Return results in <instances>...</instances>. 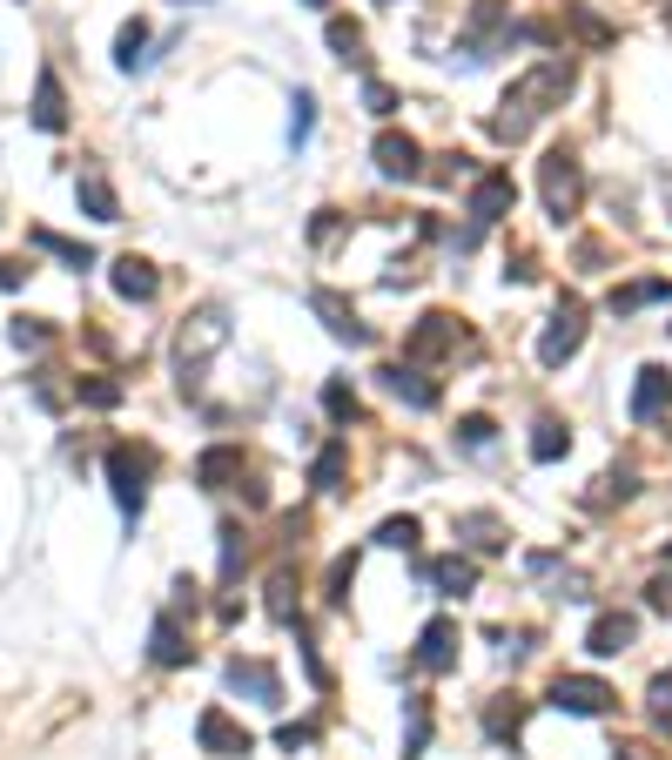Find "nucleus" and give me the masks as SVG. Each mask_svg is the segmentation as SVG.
<instances>
[{
	"label": "nucleus",
	"instance_id": "423d86ee",
	"mask_svg": "<svg viewBox=\"0 0 672 760\" xmlns=\"http://www.w3.org/2000/svg\"><path fill=\"white\" fill-rule=\"evenodd\" d=\"M511 203H518V182H511V169H485L478 182H471V222H478V229L504 222Z\"/></svg>",
	"mask_w": 672,
	"mask_h": 760
},
{
	"label": "nucleus",
	"instance_id": "9b49d317",
	"mask_svg": "<svg viewBox=\"0 0 672 760\" xmlns=\"http://www.w3.org/2000/svg\"><path fill=\"white\" fill-rule=\"evenodd\" d=\"M457 316H444V310H430L424 316V324L404 337V357H411V364H424V357H444V350H457Z\"/></svg>",
	"mask_w": 672,
	"mask_h": 760
},
{
	"label": "nucleus",
	"instance_id": "dca6fc26",
	"mask_svg": "<svg viewBox=\"0 0 672 760\" xmlns=\"http://www.w3.org/2000/svg\"><path fill=\"white\" fill-rule=\"evenodd\" d=\"M309 310L323 316V330H330V337H343V343H370V324H364V316L350 310L337 290H316V297H309Z\"/></svg>",
	"mask_w": 672,
	"mask_h": 760
},
{
	"label": "nucleus",
	"instance_id": "a19ab883",
	"mask_svg": "<svg viewBox=\"0 0 672 760\" xmlns=\"http://www.w3.org/2000/svg\"><path fill=\"white\" fill-rule=\"evenodd\" d=\"M491 431H498L491 418H464V424H457V437H464L471 451H485V445H491Z\"/></svg>",
	"mask_w": 672,
	"mask_h": 760
},
{
	"label": "nucleus",
	"instance_id": "7c9ffc66",
	"mask_svg": "<svg viewBox=\"0 0 672 760\" xmlns=\"http://www.w3.org/2000/svg\"><path fill=\"white\" fill-rule=\"evenodd\" d=\"M74 397L95 405V411H114V405H122V384H114V377H82V384H74Z\"/></svg>",
	"mask_w": 672,
	"mask_h": 760
},
{
	"label": "nucleus",
	"instance_id": "37998d69",
	"mask_svg": "<svg viewBox=\"0 0 672 760\" xmlns=\"http://www.w3.org/2000/svg\"><path fill=\"white\" fill-rule=\"evenodd\" d=\"M316 740V727H309V720H296V727H283V734H276V747H283V753H296V747H309Z\"/></svg>",
	"mask_w": 672,
	"mask_h": 760
},
{
	"label": "nucleus",
	"instance_id": "1a4fd4ad",
	"mask_svg": "<svg viewBox=\"0 0 672 760\" xmlns=\"http://www.w3.org/2000/svg\"><path fill=\"white\" fill-rule=\"evenodd\" d=\"M504 34H511V8H504V0H478V8H471V34H464V55H471V61H491Z\"/></svg>",
	"mask_w": 672,
	"mask_h": 760
},
{
	"label": "nucleus",
	"instance_id": "a878e982",
	"mask_svg": "<svg viewBox=\"0 0 672 760\" xmlns=\"http://www.w3.org/2000/svg\"><path fill=\"white\" fill-rule=\"evenodd\" d=\"M27 243H34V250H48V256H61L68 269H95V250H88V243H74V236H54V229H34V236H27Z\"/></svg>",
	"mask_w": 672,
	"mask_h": 760
},
{
	"label": "nucleus",
	"instance_id": "393cba45",
	"mask_svg": "<svg viewBox=\"0 0 672 760\" xmlns=\"http://www.w3.org/2000/svg\"><path fill=\"white\" fill-rule=\"evenodd\" d=\"M74 195H82V209H88L95 222H122V203H114V189H108L95 169H88L82 182H74Z\"/></svg>",
	"mask_w": 672,
	"mask_h": 760
},
{
	"label": "nucleus",
	"instance_id": "39448f33",
	"mask_svg": "<svg viewBox=\"0 0 672 760\" xmlns=\"http://www.w3.org/2000/svg\"><path fill=\"white\" fill-rule=\"evenodd\" d=\"M229 343V316L222 310H203V316H195V324H182V337H175V357H182V390H195V364H203V357L209 350H222Z\"/></svg>",
	"mask_w": 672,
	"mask_h": 760
},
{
	"label": "nucleus",
	"instance_id": "f03ea898",
	"mask_svg": "<svg viewBox=\"0 0 672 760\" xmlns=\"http://www.w3.org/2000/svg\"><path fill=\"white\" fill-rule=\"evenodd\" d=\"M538 195H545V216H551V222L578 216V203H585V169H578V155H572V148H551V155H545Z\"/></svg>",
	"mask_w": 672,
	"mask_h": 760
},
{
	"label": "nucleus",
	"instance_id": "20e7f679",
	"mask_svg": "<svg viewBox=\"0 0 672 760\" xmlns=\"http://www.w3.org/2000/svg\"><path fill=\"white\" fill-rule=\"evenodd\" d=\"M108 485H114V505H122V518H142V498H148V451L114 445V451H108Z\"/></svg>",
	"mask_w": 672,
	"mask_h": 760
},
{
	"label": "nucleus",
	"instance_id": "9d476101",
	"mask_svg": "<svg viewBox=\"0 0 672 760\" xmlns=\"http://www.w3.org/2000/svg\"><path fill=\"white\" fill-rule=\"evenodd\" d=\"M370 155H377V176H390V182H411V176H424V148H417L404 129H383Z\"/></svg>",
	"mask_w": 672,
	"mask_h": 760
},
{
	"label": "nucleus",
	"instance_id": "2f4dec72",
	"mask_svg": "<svg viewBox=\"0 0 672 760\" xmlns=\"http://www.w3.org/2000/svg\"><path fill=\"white\" fill-rule=\"evenodd\" d=\"M646 713H652V727H659V734H672V673H659V679H652Z\"/></svg>",
	"mask_w": 672,
	"mask_h": 760
},
{
	"label": "nucleus",
	"instance_id": "7ed1b4c3",
	"mask_svg": "<svg viewBox=\"0 0 672 760\" xmlns=\"http://www.w3.org/2000/svg\"><path fill=\"white\" fill-rule=\"evenodd\" d=\"M578 343H585V303L565 297L559 316H551V330L538 337V364H545V371H565L572 357H578Z\"/></svg>",
	"mask_w": 672,
	"mask_h": 760
},
{
	"label": "nucleus",
	"instance_id": "5701e85b",
	"mask_svg": "<svg viewBox=\"0 0 672 760\" xmlns=\"http://www.w3.org/2000/svg\"><path fill=\"white\" fill-rule=\"evenodd\" d=\"M114 290H122L129 303H148L155 290H162V276H155L142 256H122V263H114Z\"/></svg>",
	"mask_w": 672,
	"mask_h": 760
},
{
	"label": "nucleus",
	"instance_id": "c85d7f7f",
	"mask_svg": "<svg viewBox=\"0 0 672 760\" xmlns=\"http://www.w3.org/2000/svg\"><path fill=\"white\" fill-rule=\"evenodd\" d=\"M142 48H148V27H142V21H129L122 34H114V61H122L129 74H135V68H148V55H142Z\"/></svg>",
	"mask_w": 672,
	"mask_h": 760
},
{
	"label": "nucleus",
	"instance_id": "de8ad7c7",
	"mask_svg": "<svg viewBox=\"0 0 672 760\" xmlns=\"http://www.w3.org/2000/svg\"><path fill=\"white\" fill-rule=\"evenodd\" d=\"M612 760H652V753H646V747H619Z\"/></svg>",
	"mask_w": 672,
	"mask_h": 760
},
{
	"label": "nucleus",
	"instance_id": "2eb2a0df",
	"mask_svg": "<svg viewBox=\"0 0 672 760\" xmlns=\"http://www.w3.org/2000/svg\"><path fill=\"white\" fill-rule=\"evenodd\" d=\"M665 411H672V371L646 364L639 384H632V424H652V418H665Z\"/></svg>",
	"mask_w": 672,
	"mask_h": 760
},
{
	"label": "nucleus",
	"instance_id": "3c124183",
	"mask_svg": "<svg viewBox=\"0 0 672 760\" xmlns=\"http://www.w3.org/2000/svg\"><path fill=\"white\" fill-rule=\"evenodd\" d=\"M665 203H672V182H665Z\"/></svg>",
	"mask_w": 672,
	"mask_h": 760
},
{
	"label": "nucleus",
	"instance_id": "ddd939ff",
	"mask_svg": "<svg viewBox=\"0 0 672 760\" xmlns=\"http://www.w3.org/2000/svg\"><path fill=\"white\" fill-rule=\"evenodd\" d=\"M383 390L398 397V405H411V411H438V397H444L438 384H430V377L411 364V357H404V364H390V371H383Z\"/></svg>",
	"mask_w": 672,
	"mask_h": 760
},
{
	"label": "nucleus",
	"instance_id": "6e6552de",
	"mask_svg": "<svg viewBox=\"0 0 672 760\" xmlns=\"http://www.w3.org/2000/svg\"><path fill=\"white\" fill-rule=\"evenodd\" d=\"M195 740H203V753H216V760H243V753L256 747V740H249V727H235L222 707L195 713Z\"/></svg>",
	"mask_w": 672,
	"mask_h": 760
},
{
	"label": "nucleus",
	"instance_id": "09e8293b",
	"mask_svg": "<svg viewBox=\"0 0 672 760\" xmlns=\"http://www.w3.org/2000/svg\"><path fill=\"white\" fill-rule=\"evenodd\" d=\"M309 8H330V0H309Z\"/></svg>",
	"mask_w": 672,
	"mask_h": 760
},
{
	"label": "nucleus",
	"instance_id": "f8f14e48",
	"mask_svg": "<svg viewBox=\"0 0 672 760\" xmlns=\"http://www.w3.org/2000/svg\"><path fill=\"white\" fill-rule=\"evenodd\" d=\"M229 687L249 693L256 707H283V679H276L269 660H229Z\"/></svg>",
	"mask_w": 672,
	"mask_h": 760
},
{
	"label": "nucleus",
	"instance_id": "58836bf2",
	"mask_svg": "<svg viewBox=\"0 0 672 760\" xmlns=\"http://www.w3.org/2000/svg\"><path fill=\"white\" fill-rule=\"evenodd\" d=\"M364 108L370 114H398V88H390V82H364Z\"/></svg>",
	"mask_w": 672,
	"mask_h": 760
},
{
	"label": "nucleus",
	"instance_id": "72a5a7b5",
	"mask_svg": "<svg viewBox=\"0 0 672 760\" xmlns=\"http://www.w3.org/2000/svg\"><path fill=\"white\" fill-rule=\"evenodd\" d=\"M377 545L411 552V545H417V518H411V511H404V518H383V526H377Z\"/></svg>",
	"mask_w": 672,
	"mask_h": 760
},
{
	"label": "nucleus",
	"instance_id": "8fccbe9b",
	"mask_svg": "<svg viewBox=\"0 0 672 760\" xmlns=\"http://www.w3.org/2000/svg\"><path fill=\"white\" fill-rule=\"evenodd\" d=\"M175 8H195V0H175Z\"/></svg>",
	"mask_w": 672,
	"mask_h": 760
},
{
	"label": "nucleus",
	"instance_id": "473e14b6",
	"mask_svg": "<svg viewBox=\"0 0 672 760\" xmlns=\"http://www.w3.org/2000/svg\"><path fill=\"white\" fill-rule=\"evenodd\" d=\"M485 727H491V740H504V734H518V727H525V707H518V700H511V693H504V700H498V707L485 713Z\"/></svg>",
	"mask_w": 672,
	"mask_h": 760
},
{
	"label": "nucleus",
	"instance_id": "c756f323",
	"mask_svg": "<svg viewBox=\"0 0 672 760\" xmlns=\"http://www.w3.org/2000/svg\"><path fill=\"white\" fill-rule=\"evenodd\" d=\"M330 48H337V61H364V27L357 21H330Z\"/></svg>",
	"mask_w": 672,
	"mask_h": 760
},
{
	"label": "nucleus",
	"instance_id": "e433bc0d",
	"mask_svg": "<svg viewBox=\"0 0 672 760\" xmlns=\"http://www.w3.org/2000/svg\"><path fill=\"white\" fill-rule=\"evenodd\" d=\"M269 619H283V626L296 619V599H290V572H276V579H269Z\"/></svg>",
	"mask_w": 672,
	"mask_h": 760
},
{
	"label": "nucleus",
	"instance_id": "c03bdc74",
	"mask_svg": "<svg viewBox=\"0 0 672 760\" xmlns=\"http://www.w3.org/2000/svg\"><path fill=\"white\" fill-rule=\"evenodd\" d=\"M457 176H471V155H444V162L430 169V182H457Z\"/></svg>",
	"mask_w": 672,
	"mask_h": 760
},
{
	"label": "nucleus",
	"instance_id": "0eeeda50",
	"mask_svg": "<svg viewBox=\"0 0 672 760\" xmlns=\"http://www.w3.org/2000/svg\"><path fill=\"white\" fill-rule=\"evenodd\" d=\"M612 700L619 693L606 687V679H591V673H565L559 687H551V707H559V713H585V720L591 713H612Z\"/></svg>",
	"mask_w": 672,
	"mask_h": 760
},
{
	"label": "nucleus",
	"instance_id": "4468645a",
	"mask_svg": "<svg viewBox=\"0 0 672 760\" xmlns=\"http://www.w3.org/2000/svg\"><path fill=\"white\" fill-rule=\"evenodd\" d=\"M457 647H464V639H457V619H430V626L417 632V666H424V673H451V666H457Z\"/></svg>",
	"mask_w": 672,
	"mask_h": 760
},
{
	"label": "nucleus",
	"instance_id": "cd10ccee",
	"mask_svg": "<svg viewBox=\"0 0 672 760\" xmlns=\"http://www.w3.org/2000/svg\"><path fill=\"white\" fill-rule=\"evenodd\" d=\"M565 451H572V431H565V424H551V418H545V424L532 431V458H538V465H559Z\"/></svg>",
	"mask_w": 672,
	"mask_h": 760
},
{
	"label": "nucleus",
	"instance_id": "bb28decb",
	"mask_svg": "<svg viewBox=\"0 0 672 760\" xmlns=\"http://www.w3.org/2000/svg\"><path fill=\"white\" fill-rule=\"evenodd\" d=\"M343 465H350V445H343V437H330V445L316 451V465H309V485H316V492H337Z\"/></svg>",
	"mask_w": 672,
	"mask_h": 760
},
{
	"label": "nucleus",
	"instance_id": "6ab92c4d",
	"mask_svg": "<svg viewBox=\"0 0 672 760\" xmlns=\"http://www.w3.org/2000/svg\"><path fill=\"white\" fill-rule=\"evenodd\" d=\"M243 478V445H209L203 458H195V485L203 492H222V485H235Z\"/></svg>",
	"mask_w": 672,
	"mask_h": 760
},
{
	"label": "nucleus",
	"instance_id": "49530a36",
	"mask_svg": "<svg viewBox=\"0 0 672 760\" xmlns=\"http://www.w3.org/2000/svg\"><path fill=\"white\" fill-rule=\"evenodd\" d=\"M21 284H27V269L21 263H0V290H21Z\"/></svg>",
	"mask_w": 672,
	"mask_h": 760
},
{
	"label": "nucleus",
	"instance_id": "4be33fe9",
	"mask_svg": "<svg viewBox=\"0 0 672 760\" xmlns=\"http://www.w3.org/2000/svg\"><path fill=\"white\" fill-rule=\"evenodd\" d=\"M665 297H672V276H646V284H625V290H612L606 303H612V316H632V310L665 303Z\"/></svg>",
	"mask_w": 672,
	"mask_h": 760
},
{
	"label": "nucleus",
	"instance_id": "b1692460",
	"mask_svg": "<svg viewBox=\"0 0 672 760\" xmlns=\"http://www.w3.org/2000/svg\"><path fill=\"white\" fill-rule=\"evenodd\" d=\"M148 653H155V666H188V639H182V626L175 619H155V632H148Z\"/></svg>",
	"mask_w": 672,
	"mask_h": 760
},
{
	"label": "nucleus",
	"instance_id": "79ce46f5",
	"mask_svg": "<svg viewBox=\"0 0 672 760\" xmlns=\"http://www.w3.org/2000/svg\"><path fill=\"white\" fill-rule=\"evenodd\" d=\"M8 337H14L21 350H41V343H48V330H41V324H34V316H21V324H14Z\"/></svg>",
	"mask_w": 672,
	"mask_h": 760
},
{
	"label": "nucleus",
	"instance_id": "ea45409f",
	"mask_svg": "<svg viewBox=\"0 0 672 760\" xmlns=\"http://www.w3.org/2000/svg\"><path fill=\"white\" fill-rule=\"evenodd\" d=\"M309 129H316V101H309V95H296V114H290V142L303 148V142H309Z\"/></svg>",
	"mask_w": 672,
	"mask_h": 760
},
{
	"label": "nucleus",
	"instance_id": "c9c22d12",
	"mask_svg": "<svg viewBox=\"0 0 672 760\" xmlns=\"http://www.w3.org/2000/svg\"><path fill=\"white\" fill-rule=\"evenodd\" d=\"M323 411H330L337 424H350V418H357V390H350L343 377H337V384H323Z\"/></svg>",
	"mask_w": 672,
	"mask_h": 760
},
{
	"label": "nucleus",
	"instance_id": "4c0bfd02",
	"mask_svg": "<svg viewBox=\"0 0 672 760\" xmlns=\"http://www.w3.org/2000/svg\"><path fill=\"white\" fill-rule=\"evenodd\" d=\"M350 579H357V552H343L337 566H330V606H343V599H350Z\"/></svg>",
	"mask_w": 672,
	"mask_h": 760
},
{
	"label": "nucleus",
	"instance_id": "f704fd0d",
	"mask_svg": "<svg viewBox=\"0 0 672 760\" xmlns=\"http://www.w3.org/2000/svg\"><path fill=\"white\" fill-rule=\"evenodd\" d=\"M243 558H249V532L243 526H222V579L243 572Z\"/></svg>",
	"mask_w": 672,
	"mask_h": 760
},
{
	"label": "nucleus",
	"instance_id": "f257e3e1",
	"mask_svg": "<svg viewBox=\"0 0 672 760\" xmlns=\"http://www.w3.org/2000/svg\"><path fill=\"white\" fill-rule=\"evenodd\" d=\"M565 95H572V61H565V55L525 68L518 82H511V95L498 101V114H491V135H498V142H525L551 108H565Z\"/></svg>",
	"mask_w": 672,
	"mask_h": 760
},
{
	"label": "nucleus",
	"instance_id": "f3484780",
	"mask_svg": "<svg viewBox=\"0 0 672 760\" xmlns=\"http://www.w3.org/2000/svg\"><path fill=\"white\" fill-rule=\"evenodd\" d=\"M632 639H639V619H632V613H599L591 632H585V647L599 660H619V653H632Z\"/></svg>",
	"mask_w": 672,
	"mask_h": 760
},
{
	"label": "nucleus",
	"instance_id": "603ef678",
	"mask_svg": "<svg viewBox=\"0 0 672 760\" xmlns=\"http://www.w3.org/2000/svg\"><path fill=\"white\" fill-rule=\"evenodd\" d=\"M665 558H672V539H665Z\"/></svg>",
	"mask_w": 672,
	"mask_h": 760
},
{
	"label": "nucleus",
	"instance_id": "412c9836",
	"mask_svg": "<svg viewBox=\"0 0 672 760\" xmlns=\"http://www.w3.org/2000/svg\"><path fill=\"white\" fill-rule=\"evenodd\" d=\"M457 539H464L471 552L491 558V552H504V518H498V511H464V518H457Z\"/></svg>",
	"mask_w": 672,
	"mask_h": 760
},
{
	"label": "nucleus",
	"instance_id": "a18cd8bd",
	"mask_svg": "<svg viewBox=\"0 0 672 760\" xmlns=\"http://www.w3.org/2000/svg\"><path fill=\"white\" fill-rule=\"evenodd\" d=\"M646 606H652V613H665V606H672V579H665V572L646 586Z\"/></svg>",
	"mask_w": 672,
	"mask_h": 760
},
{
	"label": "nucleus",
	"instance_id": "a211bd4d",
	"mask_svg": "<svg viewBox=\"0 0 672 760\" xmlns=\"http://www.w3.org/2000/svg\"><path fill=\"white\" fill-rule=\"evenodd\" d=\"M424 579H430V592L464 599V592H478V558H464V552H451V558H430V566H424Z\"/></svg>",
	"mask_w": 672,
	"mask_h": 760
},
{
	"label": "nucleus",
	"instance_id": "aec40b11",
	"mask_svg": "<svg viewBox=\"0 0 672 760\" xmlns=\"http://www.w3.org/2000/svg\"><path fill=\"white\" fill-rule=\"evenodd\" d=\"M34 129H48V135L68 129V95L54 82V68H41V82H34Z\"/></svg>",
	"mask_w": 672,
	"mask_h": 760
}]
</instances>
